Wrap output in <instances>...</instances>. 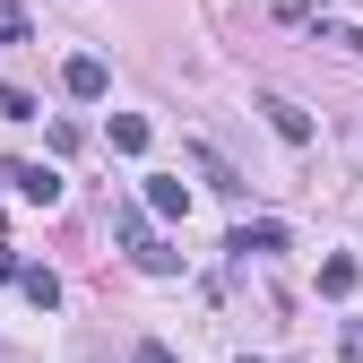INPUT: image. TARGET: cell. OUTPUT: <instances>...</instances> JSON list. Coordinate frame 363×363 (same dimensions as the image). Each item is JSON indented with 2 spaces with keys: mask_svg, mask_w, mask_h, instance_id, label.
I'll return each mask as SVG.
<instances>
[{
  "mask_svg": "<svg viewBox=\"0 0 363 363\" xmlns=\"http://www.w3.org/2000/svg\"><path fill=\"white\" fill-rule=\"evenodd\" d=\"M0 182H9V191H18L26 208H52V199H61V173H52V164H26V156H18L9 173H0Z\"/></svg>",
  "mask_w": 363,
  "mask_h": 363,
  "instance_id": "7a4b0ae2",
  "label": "cell"
},
{
  "mask_svg": "<svg viewBox=\"0 0 363 363\" xmlns=\"http://www.w3.org/2000/svg\"><path fill=\"white\" fill-rule=\"evenodd\" d=\"M259 113H268V130H277V139H294V147L311 139V113H303V104H286V96H259Z\"/></svg>",
  "mask_w": 363,
  "mask_h": 363,
  "instance_id": "277c9868",
  "label": "cell"
},
{
  "mask_svg": "<svg viewBox=\"0 0 363 363\" xmlns=\"http://www.w3.org/2000/svg\"><path fill=\"white\" fill-rule=\"evenodd\" d=\"M130 363H173V354H164L156 337H139V354H130Z\"/></svg>",
  "mask_w": 363,
  "mask_h": 363,
  "instance_id": "4fadbf2b",
  "label": "cell"
},
{
  "mask_svg": "<svg viewBox=\"0 0 363 363\" xmlns=\"http://www.w3.org/2000/svg\"><path fill=\"white\" fill-rule=\"evenodd\" d=\"M113 147L139 156V147H147V121H139V113H113Z\"/></svg>",
  "mask_w": 363,
  "mask_h": 363,
  "instance_id": "ba28073f",
  "label": "cell"
},
{
  "mask_svg": "<svg viewBox=\"0 0 363 363\" xmlns=\"http://www.w3.org/2000/svg\"><path fill=\"white\" fill-rule=\"evenodd\" d=\"M18 286H26L35 311H52V303H61V277H52V268H18Z\"/></svg>",
  "mask_w": 363,
  "mask_h": 363,
  "instance_id": "52a82bcc",
  "label": "cell"
},
{
  "mask_svg": "<svg viewBox=\"0 0 363 363\" xmlns=\"http://www.w3.org/2000/svg\"><path fill=\"white\" fill-rule=\"evenodd\" d=\"M242 363H251V354H242Z\"/></svg>",
  "mask_w": 363,
  "mask_h": 363,
  "instance_id": "2e32d148",
  "label": "cell"
},
{
  "mask_svg": "<svg viewBox=\"0 0 363 363\" xmlns=\"http://www.w3.org/2000/svg\"><path fill=\"white\" fill-rule=\"evenodd\" d=\"M147 208H156V216H182V208H191L182 173H147Z\"/></svg>",
  "mask_w": 363,
  "mask_h": 363,
  "instance_id": "8992f818",
  "label": "cell"
},
{
  "mask_svg": "<svg viewBox=\"0 0 363 363\" xmlns=\"http://www.w3.org/2000/svg\"><path fill=\"white\" fill-rule=\"evenodd\" d=\"M277 242H286V234H277V225H242V234H234V242H225V251H242V259H251V251H277Z\"/></svg>",
  "mask_w": 363,
  "mask_h": 363,
  "instance_id": "9c48e42d",
  "label": "cell"
},
{
  "mask_svg": "<svg viewBox=\"0 0 363 363\" xmlns=\"http://www.w3.org/2000/svg\"><path fill=\"white\" fill-rule=\"evenodd\" d=\"M61 86H69V96H78V104H96V96H104V86H113V78H104V61H96V52H78V61L61 69Z\"/></svg>",
  "mask_w": 363,
  "mask_h": 363,
  "instance_id": "3957f363",
  "label": "cell"
},
{
  "mask_svg": "<svg viewBox=\"0 0 363 363\" xmlns=\"http://www.w3.org/2000/svg\"><path fill=\"white\" fill-rule=\"evenodd\" d=\"M346 363H363V320H346Z\"/></svg>",
  "mask_w": 363,
  "mask_h": 363,
  "instance_id": "5bb4252c",
  "label": "cell"
},
{
  "mask_svg": "<svg viewBox=\"0 0 363 363\" xmlns=\"http://www.w3.org/2000/svg\"><path fill=\"white\" fill-rule=\"evenodd\" d=\"M9 277H18V251H9V242H0V286H9Z\"/></svg>",
  "mask_w": 363,
  "mask_h": 363,
  "instance_id": "9a60e30c",
  "label": "cell"
},
{
  "mask_svg": "<svg viewBox=\"0 0 363 363\" xmlns=\"http://www.w3.org/2000/svg\"><path fill=\"white\" fill-rule=\"evenodd\" d=\"M113 234L130 242V259H139L147 277H173V268H182V259H173V242H156V225H147V208H121V216H113Z\"/></svg>",
  "mask_w": 363,
  "mask_h": 363,
  "instance_id": "6da1fadb",
  "label": "cell"
},
{
  "mask_svg": "<svg viewBox=\"0 0 363 363\" xmlns=\"http://www.w3.org/2000/svg\"><path fill=\"white\" fill-rule=\"evenodd\" d=\"M191 164H199V182H208V191H225V199H242V182H234V164H225L216 147H191Z\"/></svg>",
  "mask_w": 363,
  "mask_h": 363,
  "instance_id": "5b68a950",
  "label": "cell"
},
{
  "mask_svg": "<svg viewBox=\"0 0 363 363\" xmlns=\"http://www.w3.org/2000/svg\"><path fill=\"white\" fill-rule=\"evenodd\" d=\"M320 35H329V43H346V52H363V26H337V18H320Z\"/></svg>",
  "mask_w": 363,
  "mask_h": 363,
  "instance_id": "7c38bea8",
  "label": "cell"
},
{
  "mask_svg": "<svg viewBox=\"0 0 363 363\" xmlns=\"http://www.w3.org/2000/svg\"><path fill=\"white\" fill-rule=\"evenodd\" d=\"M26 35H35V18L18 9V0H0V43H26Z\"/></svg>",
  "mask_w": 363,
  "mask_h": 363,
  "instance_id": "8fae6325",
  "label": "cell"
},
{
  "mask_svg": "<svg viewBox=\"0 0 363 363\" xmlns=\"http://www.w3.org/2000/svg\"><path fill=\"white\" fill-rule=\"evenodd\" d=\"M320 294H354V259H346V251L320 259Z\"/></svg>",
  "mask_w": 363,
  "mask_h": 363,
  "instance_id": "30bf717a",
  "label": "cell"
}]
</instances>
